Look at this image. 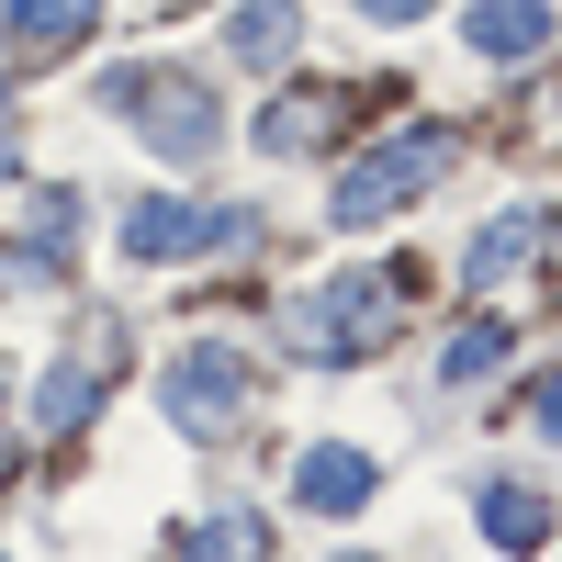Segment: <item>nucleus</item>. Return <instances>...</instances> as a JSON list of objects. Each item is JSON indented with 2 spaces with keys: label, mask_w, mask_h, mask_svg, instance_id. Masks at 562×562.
Segmentation results:
<instances>
[{
  "label": "nucleus",
  "mask_w": 562,
  "mask_h": 562,
  "mask_svg": "<svg viewBox=\"0 0 562 562\" xmlns=\"http://www.w3.org/2000/svg\"><path fill=\"white\" fill-rule=\"evenodd\" d=\"M394 281H326L315 304H293V326H281V338H293L304 360H349V349H383L394 338Z\"/></svg>",
  "instance_id": "1"
},
{
  "label": "nucleus",
  "mask_w": 562,
  "mask_h": 562,
  "mask_svg": "<svg viewBox=\"0 0 562 562\" xmlns=\"http://www.w3.org/2000/svg\"><path fill=\"white\" fill-rule=\"evenodd\" d=\"M439 169H450V135H394V147H371V158L338 180V225H383L394 203L428 192Z\"/></svg>",
  "instance_id": "2"
},
{
  "label": "nucleus",
  "mask_w": 562,
  "mask_h": 562,
  "mask_svg": "<svg viewBox=\"0 0 562 562\" xmlns=\"http://www.w3.org/2000/svg\"><path fill=\"white\" fill-rule=\"evenodd\" d=\"M248 394H259V371H248L237 349H180V360H169V416H180L192 439H225V428L248 416Z\"/></svg>",
  "instance_id": "3"
},
{
  "label": "nucleus",
  "mask_w": 562,
  "mask_h": 562,
  "mask_svg": "<svg viewBox=\"0 0 562 562\" xmlns=\"http://www.w3.org/2000/svg\"><path fill=\"white\" fill-rule=\"evenodd\" d=\"M248 214H203V203H135L124 214V248L135 259H192V248H214V237H237Z\"/></svg>",
  "instance_id": "4"
},
{
  "label": "nucleus",
  "mask_w": 562,
  "mask_h": 562,
  "mask_svg": "<svg viewBox=\"0 0 562 562\" xmlns=\"http://www.w3.org/2000/svg\"><path fill=\"white\" fill-rule=\"evenodd\" d=\"M371 484H383V473H371L360 450H304V461H293V495H304V506H326V518L371 506Z\"/></svg>",
  "instance_id": "5"
},
{
  "label": "nucleus",
  "mask_w": 562,
  "mask_h": 562,
  "mask_svg": "<svg viewBox=\"0 0 562 562\" xmlns=\"http://www.w3.org/2000/svg\"><path fill=\"white\" fill-rule=\"evenodd\" d=\"M225 45H237L248 68H293V45H304V12H293V0H248V12L225 23Z\"/></svg>",
  "instance_id": "6"
},
{
  "label": "nucleus",
  "mask_w": 562,
  "mask_h": 562,
  "mask_svg": "<svg viewBox=\"0 0 562 562\" xmlns=\"http://www.w3.org/2000/svg\"><path fill=\"white\" fill-rule=\"evenodd\" d=\"M484 540H495V551H540V540H551V495H529V484H484Z\"/></svg>",
  "instance_id": "7"
},
{
  "label": "nucleus",
  "mask_w": 562,
  "mask_h": 562,
  "mask_svg": "<svg viewBox=\"0 0 562 562\" xmlns=\"http://www.w3.org/2000/svg\"><path fill=\"white\" fill-rule=\"evenodd\" d=\"M0 23H12V45H68V34H90L102 23V0H0Z\"/></svg>",
  "instance_id": "8"
},
{
  "label": "nucleus",
  "mask_w": 562,
  "mask_h": 562,
  "mask_svg": "<svg viewBox=\"0 0 562 562\" xmlns=\"http://www.w3.org/2000/svg\"><path fill=\"white\" fill-rule=\"evenodd\" d=\"M473 45H484V57H529V45H551V12H540V0H484Z\"/></svg>",
  "instance_id": "9"
},
{
  "label": "nucleus",
  "mask_w": 562,
  "mask_h": 562,
  "mask_svg": "<svg viewBox=\"0 0 562 562\" xmlns=\"http://www.w3.org/2000/svg\"><path fill=\"white\" fill-rule=\"evenodd\" d=\"M259 551H270V518H259V506H237V518H214L180 562H259Z\"/></svg>",
  "instance_id": "10"
},
{
  "label": "nucleus",
  "mask_w": 562,
  "mask_h": 562,
  "mask_svg": "<svg viewBox=\"0 0 562 562\" xmlns=\"http://www.w3.org/2000/svg\"><path fill=\"white\" fill-rule=\"evenodd\" d=\"M79 405H90V371H45V428H79Z\"/></svg>",
  "instance_id": "11"
},
{
  "label": "nucleus",
  "mask_w": 562,
  "mask_h": 562,
  "mask_svg": "<svg viewBox=\"0 0 562 562\" xmlns=\"http://www.w3.org/2000/svg\"><path fill=\"white\" fill-rule=\"evenodd\" d=\"M529 416H540V428L562 439V371H551V383H529Z\"/></svg>",
  "instance_id": "12"
},
{
  "label": "nucleus",
  "mask_w": 562,
  "mask_h": 562,
  "mask_svg": "<svg viewBox=\"0 0 562 562\" xmlns=\"http://www.w3.org/2000/svg\"><path fill=\"white\" fill-rule=\"evenodd\" d=\"M349 12H371V23H416L428 0H349Z\"/></svg>",
  "instance_id": "13"
}]
</instances>
